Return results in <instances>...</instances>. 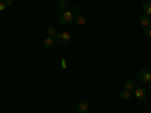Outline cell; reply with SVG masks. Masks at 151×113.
<instances>
[{"label":"cell","instance_id":"cell-1","mask_svg":"<svg viewBox=\"0 0 151 113\" xmlns=\"http://www.w3.org/2000/svg\"><path fill=\"white\" fill-rule=\"evenodd\" d=\"M58 21L62 24V26H68V24H71L73 21H74V14L68 9V11H65V12H62V14L59 15V18H58Z\"/></svg>","mask_w":151,"mask_h":113},{"label":"cell","instance_id":"cell-2","mask_svg":"<svg viewBox=\"0 0 151 113\" xmlns=\"http://www.w3.org/2000/svg\"><path fill=\"white\" fill-rule=\"evenodd\" d=\"M70 39H71V35L67 33V32L58 33V35H56V42H58L59 45H67V44L70 42Z\"/></svg>","mask_w":151,"mask_h":113},{"label":"cell","instance_id":"cell-3","mask_svg":"<svg viewBox=\"0 0 151 113\" xmlns=\"http://www.w3.org/2000/svg\"><path fill=\"white\" fill-rule=\"evenodd\" d=\"M137 80L141 83H150L151 82V72L147 71V69H141L137 72Z\"/></svg>","mask_w":151,"mask_h":113},{"label":"cell","instance_id":"cell-4","mask_svg":"<svg viewBox=\"0 0 151 113\" xmlns=\"http://www.w3.org/2000/svg\"><path fill=\"white\" fill-rule=\"evenodd\" d=\"M133 97L136 99H139V101H145L147 97H148V92L145 89H142V87H137V89L133 91Z\"/></svg>","mask_w":151,"mask_h":113},{"label":"cell","instance_id":"cell-5","mask_svg":"<svg viewBox=\"0 0 151 113\" xmlns=\"http://www.w3.org/2000/svg\"><path fill=\"white\" fill-rule=\"evenodd\" d=\"M142 11H144V15L151 17V2L150 0H147V2L142 3Z\"/></svg>","mask_w":151,"mask_h":113},{"label":"cell","instance_id":"cell-6","mask_svg":"<svg viewBox=\"0 0 151 113\" xmlns=\"http://www.w3.org/2000/svg\"><path fill=\"white\" fill-rule=\"evenodd\" d=\"M134 89H136V82H134V79H129L127 82H125V91L133 92Z\"/></svg>","mask_w":151,"mask_h":113},{"label":"cell","instance_id":"cell-7","mask_svg":"<svg viewBox=\"0 0 151 113\" xmlns=\"http://www.w3.org/2000/svg\"><path fill=\"white\" fill-rule=\"evenodd\" d=\"M53 45H55V39H53L52 36H48V38H45V39H44V48L45 50H52Z\"/></svg>","mask_w":151,"mask_h":113},{"label":"cell","instance_id":"cell-8","mask_svg":"<svg viewBox=\"0 0 151 113\" xmlns=\"http://www.w3.org/2000/svg\"><path fill=\"white\" fill-rule=\"evenodd\" d=\"M76 107H77L79 113H86L88 112V103L86 101H79L77 104H76Z\"/></svg>","mask_w":151,"mask_h":113},{"label":"cell","instance_id":"cell-9","mask_svg":"<svg viewBox=\"0 0 151 113\" xmlns=\"http://www.w3.org/2000/svg\"><path fill=\"white\" fill-rule=\"evenodd\" d=\"M150 23H151V18L150 17H147V15H142L141 18H139V24L145 29V27H148L150 26Z\"/></svg>","mask_w":151,"mask_h":113},{"label":"cell","instance_id":"cell-10","mask_svg":"<svg viewBox=\"0 0 151 113\" xmlns=\"http://www.w3.org/2000/svg\"><path fill=\"white\" fill-rule=\"evenodd\" d=\"M58 9H59V11H62V12L68 11V3H67V0H59V3H58Z\"/></svg>","mask_w":151,"mask_h":113},{"label":"cell","instance_id":"cell-11","mask_svg":"<svg viewBox=\"0 0 151 113\" xmlns=\"http://www.w3.org/2000/svg\"><path fill=\"white\" fill-rule=\"evenodd\" d=\"M74 21L79 24V26H83V24L86 23V20H85V17L83 15H80V14H76L74 15Z\"/></svg>","mask_w":151,"mask_h":113},{"label":"cell","instance_id":"cell-12","mask_svg":"<svg viewBox=\"0 0 151 113\" xmlns=\"http://www.w3.org/2000/svg\"><path fill=\"white\" fill-rule=\"evenodd\" d=\"M130 97H133V92H129V91H121L119 92V98L121 99H129Z\"/></svg>","mask_w":151,"mask_h":113},{"label":"cell","instance_id":"cell-13","mask_svg":"<svg viewBox=\"0 0 151 113\" xmlns=\"http://www.w3.org/2000/svg\"><path fill=\"white\" fill-rule=\"evenodd\" d=\"M47 33H48V36H52V38L58 35V32H56V29H55V27H50V29L47 30Z\"/></svg>","mask_w":151,"mask_h":113},{"label":"cell","instance_id":"cell-14","mask_svg":"<svg viewBox=\"0 0 151 113\" xmlns=\"http://www.w3.org/2000/svg\"><path fill=\"white\" fill-rule=\"evenodd\" d=\"M145 36H147V38H151V26L145 27Z\"/></svg>","mask_w":151,"mask_h":113},{"label":"cell","instance_id":"cell-15","mask_svg":"<svg viewBox=\"0 0 151 113\" xmlns=\"http://www.w3.org/2000/svg\"><path fill=\"white\" fill-rule=\"evenodd\" d=\"M79 9H80L79 6H71V8H70V11L73 12V14H74V15H76V14H77V12H79Z\"/></svg>","mask_w":151,"mask_h":113},{"label":"cell","instance_id":"cell-16","mask_svg":"<svg viewBox=\"0 0 151 113\" xmlns=\"http://www.w3.org/2000/svg\"><path fill=\"white\" fill-rule=\"evenodd\" d=\"M6 9V3L3 2V0H0V12H3Z\"/></svg>","mask_w":151,"mask_h":113},{"label":"cell","instance_id":"cell-17","mask_svg":"<svg viewBox=\"0 0 151 113\" xmlns=\"http://www.w3.org/2000/svg\"><path fill=\"white\" fill-rule=\"evenodd\" d=\"M60 65H62V68H64V69H65V68L68 67V64H67V60H64V59L60 60Z\"/></svg>","mask_w":151,"mask_h":113},{"label":"cell","instance_id":"cell-18","mask_svg":"<svg viewBox=\"0 0 151 113\" xmlns=\"http://www.w3.org/2000/svg\"><path fill=\"white\" fill-rule=\"evenodd\" d=\"M5 3H6V6H11V5H12V0H6Z\"/></svg>","mask_w":151,"mask_h":113},{"label":"cell","instance_id":"cell-19","mask_svg":"<svg viewBox=\"0 0 151 113\" xmlns=\"http://www.w3.org/2000/svg\"><path fill=\"white\" fill-rule=\"evenodd\" d=\"M148 87H150V91H151V82H150V83H148Z\"/></svg>","mask_w":151,"mask_h":113},{"label":"cell","instance_id":"cell-20","mask_svg":"<svg viewBox=\"0 0 151 113\" xmlns=\"http://www.w3.org/2000/svg\"><path fill=\"white\" fill-rule=\"evenodd\" d=\"M86 113H88V112H86Z\"/></svg>","mask_w":151,"mask_h":113},{"label":"cell","instance_id":"cell-21","mask_svg":"<svg viewBox=\"0 0 151 113\" xmlns=\"http://www.w3.org/2000/svg\"><path fill=\"white\" fill-rule=\"evenodd\" d=\"M150 18H151V17H150Z\"/></svg>","mask_w":151,"mask_h":113}]
</instances>
